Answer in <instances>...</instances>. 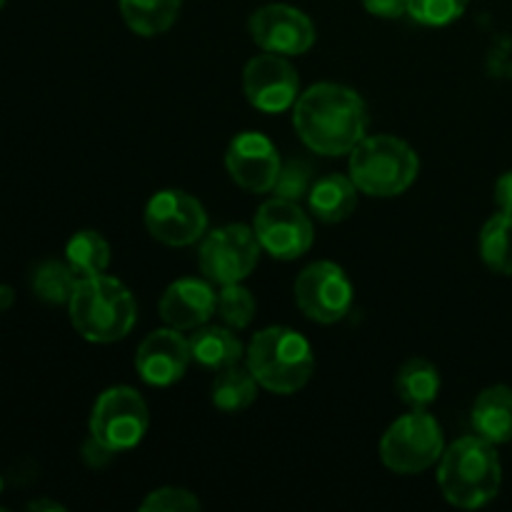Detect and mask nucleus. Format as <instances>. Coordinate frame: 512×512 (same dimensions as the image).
<instances>
[{
    "instance_id": "nucleus-8",
    "label": "nucleus",
    "mask_w": 512,
    "mask_h": 512,
    "mask_svg": "<svg viewBox=\"0 0 512 512\" xmlns=\"http://www.w3.org/2000/svg\"><path fill=\"white\" fill-rule=\"evenodd\" d=\"M258 235L248 225H223L205 233L198 250V265L213 285L243 283L260 260Z\"/></svg>"
},
{
    "instance_id": "nucleus-12",
    "label": "nucleus",
    "mask_w": 512,
    "mask_h": 512,
    "mask_svg": "<svg viewBox=\"0 0 512 512\" xmlns=\"http://www.w3.org/2000/svg\"><path fill=\"white\" fill-rule=\"evenodd\" d=\"M253 43L265 53L303 55L315 45V25L303 10L285 3H270L255 10L248 20Z\"/></svg>"
},
{
    "instance_id": "nucleus-23",
    "label": "nucleus",
    "mask_w": 512,
    "mask_h": 512,
    "mask_svg": "<svg viewBox=\"0 0 512 512\" xmlns=\"http://www.w3.org/2000/svg\"><path fill=\"white\" fill-rule=\"evenodd\" d=\"M65 263L78 278L103 275L110 265V245L98 230H78L65 245Z\"/></svg>"
},
{
    "instance_id": "nucleus-26",
    "label": "nucleus",
    "mask_w": 512,
    "mask_h": 512,
    "mask_svg": "<svg viewBox=\"0 0 512 512\" xmlns=\"http://www.w3.org/2000/svg\"><path fill=\"white\" fill-rule=\"evenodd\" d=\"M215 313L220 315V320H223L228 328H233V330L248 328L255 318L253 293H250L248 288H243L240 283L220 285Z\"/></svg>"
},
{
    "instance_id": "nucleus-1",
    "label": "nucleus",
    "mask_w": 512,
    "mask_h": 512,
    "mask_svg": "<svg viewBox=\"0 0 512 512\" xmlns=\"http://www.w3.org/2000/svg\"><path fill=\"white\" fill-rule=\"evenodd\" d=\"M293 125L305 148L313 153L328 158L350 155V150L368 133V105L345 85H310L295 100Z\"/></svg>"
},
{
    "instance_id": "nucleus-10",
    "label": "nucleus",
    "mask_w": 512,
    "mask_h": 512,
    "mask_svg": "<svg viewBox=\"0 0 512 512\" xmlns=\"http://www.w3.org/2000/svg\"><path fill=\"white\" fill-rule=\"evenodd\" d=\"M145 228L158 243L185 248L208 233L203 203L185 190H160L145 205Z\"/></svg>"
},
{
    "instance_id": "nucleus-2",
    "label": "nucleus",
    "mask_w": 512,
    "mask_h": 512,
    "mask_svg": "<svg viewBox=\"0 0 512 512\" xmlns=\"http://www.w3.org/2000/svg\"><path fill=\"white\" fill-rule=\"evenodd\" d=\"M438 485L450 505L478 510L495 500L503 485V468L495 445L480 435L455 440L438 460Z\"/></svg>"
},
{
    "instance_id": "nucleus-11",
    "label": "nucleus",
    "mask_w": 512,
    "mask_h": 512,
    "mask_svg": "<svg viewBox=\"0 0 512 512\" xmlns=\"http://www.w3.org/2000/svg\"><path fill=\"white\" fill-rule=\"evenodd\" d=\"M253 230L260 248L275 260H298L313 248V220L303 213L298 203L273 198L263 203L255 213Z\"/></svg>"
},
{
    "instance_id": "nucleus-30",
    "label": "nucleus",
    "mask_w": 512,
    "mask_h": 512,
    "mask_svg": "<svg viewBox=\"0 0 512 512\" xmlns=\"http://www.w3.org/2000/svg\"><path fill=\"white\" fill-rule=\"evenodd\" d=\"M363 8L368 10L370 15H375V18L395 20L408 15L410 0H363Z\"/></svg>"
},
{
    "instance_id": "nucleus-5",
    "label": "nucleus",
    "mask_w": 512,
    "mask_h": 512,
    "mask_svg": "<svg viewBox=\"0 0 512 512\" xmlns=\"http://www.w3.org/2000/svg\"><path fill=\"white\" fill-rule=\"evenodd\" d=\"M350 178L370 198L403 195L418 180L420 158L395 135H365L350 150Z\"/></svg>"
},
{
    "instance_id": "nucleus-18",
    "label": "nucleus",
    "mask_w": 512,
    "mask_h": 512,
    "mask_svg": "<svg viewBox=\"0 0 512 512\" xmlns=\"http://www.w3.org/2000/svg\"><path fill=\"white\" fill-rule=\"evenodd\" d=\"M358 185L350 175L330 173L315 180L308 193L310 213L323 223H343L358 208Z\"/></svg>"
},
{
    "instance_id": "nucleus-35",
    "label": "nucleus",
    "mask_w": 512,
    "mask_h": 512,
    "mask_svg": "<svg viewBox=\"0 0 512 512\" xmlns=\"http://www.w3.org/2000/svg\"><path fill=\"white\" fill-rule=\"evenodd\" d=\"M3 5H5V0H0V10H3Z\"/></svg>"
},
{
    "instance_id": "nucleus-27",
    "label": "nucleus",
    "mask_w": 512,
    "mask_h": 512,
    "mask_svg": "<svg viewBox=\"0 0 512 512\" xmlns=\"http://www.w3.org/2000/svg\"><path fill=\"white\" fill-rule=\"evenodd\" d=\"M313 173V165L305 158L283 160L273 185L275 198L293 200V203H298L300 198H308L310 188H313Z\"/></svg>"
},
{
    "instance_id": "nucleus-3",
    "label": "nucleus",
    "mask_w": 512,
    "mask_h": 512,
    "mask_svg": "<svg viewBox=\"0 0 512 512\" xmlns=\"http://www.w3.org/2000/svg\"><path fill=\"white\" fill-rule=\"evenodd\" d=\"M70 323L80 338L90 343H118L133 330L138 305L133 293L110 275L80 278L68 303Z\"/></svg>"
},
{
    "instance_id": "nucleus-6",
    "label": "nucleus",
    "mask_w": 512,
    "mask_h": 512,
    "mask_svg": "<svg viewBox=\"0 0 512 512\" xmlns=\"http://www.w3.org/2000/svg\"><path fill=\"white\" fill-rule=\"evenodd\" d=\"M445 438L428 408H415L395 420L380 440V460L398 475H418L443 458Z\"/></svg>"
},
{
    "instance_id": "nucleus-34",
    "label": "nucleus",
    "mask_w": 512,
    "mask_h": 512,
    "mask_svg": "<svg viewBox=\"0 0 512 512\" xmlns=\"http://www.w3.org/2000/svg\"><path fill=\"white\" fill-rule=\"evenodd\" d=\"M28 510H63V505L50 503V500H35V503L28 505Z\"/></svg>"
},
{
    "instance_id": "nucleus-32",
    "label": "nucleus",
    "mask_w": 512,
    "mask_h": 512,
    "mask_svg": "<svg viewBox=\"0 0 512 512\" xmlns=\"http://www.w3.org/2000/svg\"><path fill=\"white\" fill-rule=\"evenodd\" d=\"M495 203H498L500 213L512 215V170L500 175L495 183Z\"/></svg>"
},
{
    "instance_id": "nucleus-20",
    "label": "nucleus",
    "mask_w": 512,
    "mask_h": 512,
    "mask_svg": "<svg viewBox=\"0 0 512 512\" xmlns=\"http://www.w3.org/2000/svg\"><path fill=\"white\" fill-rule=\"evenodd\" d=\"M125 25L135 35L155 38L173 28L183 0H118Z\"/></svg>"
},
{
    "instance_id": "nucleus-19",
    "label": "nucleus",
    "mask_w": 512,
    "mask_h": 512,
    "mask_svg": "<svg viewBox=\"0 0 512 512\" xmlns=\"http://www.w3.org/2000/svg\"><path fill=\"white\" fill-rule=\"evenodd\" d=\"M188 345L193 363L208 370H223L243 358V343L233 333V328H225V325H200L188 338Z\"/></svg>"
},
{
    "instance_id": "nucleus-17",
    "label": "nucleus",
    "mask_w": 512,
    "mask_h": 512,
    "mask_svg": "<svg viewBox=\"0 0 512 512\" xmlns=\"http://www.w3.org/2000/svg\"><path fill=\"white\" fill-rule=\"evenodd\" d=\"M475 435L493 445H503L512 440V388L493 385L478 395L470 413Z\"/></svg>"
},
{
    "instance_id": "nucleus-29",
    "label": "nucleus",
    "mask_w": 512,
    "mask_h": 512,
    "mask_svg": "<svg viewBox=\"0 0 512 512\" xmlns=\"http://www.w3.org/2000/svg\"><path fill=\"white\" fill-rule=\"evenodd\" d=\"M198 508L200 500L185 488H158L140 503L143 512H183Z\"/></svg>"
},
{
    "instance_id": "nucleus-33",
    "label": "nucleus",
    "mask_w": 512,
    "mask_h": 512,
    "mask_svg": "<svg viewBox=\"0 0 512 512\" xmlns=\"http://www.w3.org/2000/svg\"><path fill=\"white\" fill-rule=\"evenodd\" d=\"M13 303H15V290L10 288V285H0V313L13 308Z\"/></svg>"
},
{
    "instance_id": "nucleus-7",
    "label": "nucleus",
    "mask_w": 512,
    "mask_h": 512,
    "mask_svg": "<svg viewBox=\"0 0 512 512\" xmlns=\"http://www.w3.org/2000/svg\"><path fill=\"white\" fill-rule=\"evenodd\" d=\"M148 425V405L143 395L128 385H115L100 393L90 413V435L115 453L135 448L148 433Z\"/></svg>"
},
{
    "instance_id": "nucleus-15",
    "label": "nucleus",
    "mask_w": 512,
    "mask_h": 512,
    "mask_svg": "<svg viewBox=\"0 0 512 512\" xmlns=\"http://www.w3.org/2000/svg\"><path fill=\"white\" fill-rule=\"evenodd\" d=\"M190 363L193 355L188 340L175 328L153 330L135 353V370L153 388H168L183 380Z\"/></svg>"
},
{
    "instance_id": "nucleus-25",
    "label": "nucleus",
    "mask_w": 512,
    "mask_h": 512,
    "mask_svg": "<svg viewBox=\"0 0 512 512\" xmlns=\"http://www.w3.org/2000/svg\"><path fill=\"white\" fill-rule=\"evenodd\" d=\"M78 275L70 268L68 263H60V260H45L35 268L33 280V293L38 295L43 303L50 305H68L73 298V290L78 285Z\"/></svg>"
},
{
    "instance_id": "nucleus-22",
    "label": "nucleus",
    "mask_w": 512,
    "mask_h": 512,
    "mask_svg": "<svg viewBox=\"0 0 512 512\" xmlns=\"http://www.w3.org/2000/svg\"><path fill=\"white\" fill-rule=\"evenodd\" d=\"M395 390L410 410L428 408L440 395V370L430 360H408L395 375Z\"/></svg>"
},
{
    "instance_id": "nucleus-28",
    "label": "nucleus",
    "mask_w": 512,
    "mask_h": 512,
    "mask_svg": "<svg viewBox=\"0 0 512 512\" xmlns=\"http://www.w3.org/2000/svg\"><path fill=\"white\" fill-rule=\"evenodd\" d=\"M470 0H410L408 15L428 28H443L465 13Z\"/></svg>"
},
{
    "instance_id": "nucleus-24",
    "label": "nucleus",
    "mask_w": 512,
    "mask_h": 512,
    "mask_svg": "<svg viewBox=\"0 0 512 512\" xmlns=\"http://www.w3.org/2000/svg\"><path fill=\"white\" fill-rule=\"evenodd\" d=\"M480 258L493 273L512 275V215L498 213L483 225Z\"/></svg>"
},
{
    "instance_id": "nucleus-4",
    "label": "nucleus",
    "mask_w": 512,
    "mask_h": 512,
    "mask_svg": "<svg viewBox=\"0 0 512 512\" xmlns=\"http://www.w3.org/2000/svg\"><path fill=\"white\" fill-rule=\"evenodd\" d=\"M245 365L260 388L275 395H293L310 383L315 355L308 338L293 328H265L250 340Z\"/></svg>"
},
{
    "instance_id": "nucleus-9",
    "label": "nucleus",
    "mask_w": 512,
    "mask_h": 512,
    "mask_svg": "<svg viewBox=\"0 0 512 512\" xmlns=\"http://www.w3.org/2000/svg\"><path fill=\"white\" fill-rule=\"evenodd\" d=\"M353 283L338 263L318 260L295 280V303L305 318L320 325L340 323L353 308Z\"/></svg>"
},
{
    "instance_id": "nucleus-31",
    "label": "nucleus",
    "mask_w": 512,
    "mask_h": 512,
    "mask_svg": "<svg viewBox=\"0 0 512 512\" xmlns=\"http://www.w3.org/2000/svg\"><path fill=\"white\" fill-rule=\"evenodd\" d=\"M113 455H115V450H110L108 445L100 443V440L93 438V435H90V438L85 440L83 460L90 465V468H95V470L105 468V465H108L110 460H113Z\"/></svg>"
},
{
    "instance_id": "nucleus-21",
    "label": "nucleus",
    "mask_w": 512,
    "mask_h": 512,
    "mask_svg": "<svg viewBox=\"0 0 512 512\" xmlns=\"http://www.w3.org/2000/svg\"><path fill=\"white\" fill-rule=\"evenodd\" d=\"M258 380L250 373L248 365H228V368L218 370L213 380V390H210V400L223 413H240V410L250 408L258 395Z\"/></svg>"
},
{
    "instance_id": "nucleus-14",
    "label": "nucleus",
    "mask_w": 512,
    "mask_h": 512,
    "mask_svg": "<svg viewBox=\"0 0 512 512\" xmlns=\"http://www.w3.org/2000/svg\"><path fill=\"white\" fill-rule=\"evenodd\" d=\"M280 155L273 140L255 130L235 135L225 150V170L238 188L248 193H270L280 170Z\"/></svg>"
},
{
    "instance_id": "nucleus-16",
    "label": "nucleus",
    "mask_w": 512,
    "mask_h": 512,
    "mask_svg": "<svg viewBox=\"0 0 512 512\" xmlns=\"http://www.w3.org/2000/svg\"><path fill=\"white\" fill-rule=\"evenodd\" d=\"M218 293L213 290L210 280L180 278L165 288L160 298V318L175 330H195L208 323L215 315Z\"/></svg>"
},
{
    "instance_id": "nucleus-13",
    "label": "nucleus",
    "mask_w": 512,
    "mask_h": 512,
    "mask_svg": "<svg viewBox=\"0 0 512 512\" xmlns=\"http://www.w3.org/2000/svg\"><path fill=\"white\" fill-rule=\"evenodd\" d=\"M243 93L253 108L263 113H283L300 98V78L285 55H255L243 70Z\"/></svg>"
}]
</instances>
